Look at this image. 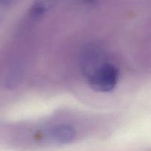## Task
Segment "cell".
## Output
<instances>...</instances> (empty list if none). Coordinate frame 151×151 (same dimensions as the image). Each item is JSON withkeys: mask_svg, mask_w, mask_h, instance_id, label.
<instances>
[{"mask_svg": "<svg viewBox=\"0 0 151 151\" xmlns=\"http://www.w3.org/2000/svg\"><path fill=\"white\" fill-rule=\"evenodd\" d=\"M119 81V70L114 65L103 63L88 75L90 87L98 92L112 91Z\"/></svg>", "mask_w": 151, "mask_h": 151, "instance_id": "6da1fadb", "label": "cell"}, {"mask_svg": "<svg viewBox=\"0 0 151 151\" xmlns=\"http://www.w3.org/2000/svg\"><path fill=\"white\" fill-rule=\"evenodd\" d=\"M49 140L58 145L68 144L75 137V131L67 125H59L51 128L47 134Z\"/></svg>", "mask_w": 151, "mask_h": 151, "instance_id": "7a4b0ae2", "label": "cell"}, {"mask_svg": "<svg viewBox=\"0 0 151 151\" xmlns=\"http://www.w3.org/2000/svg\"><path fill=\"white\" fill-rule=\"evenodd\" d=\"M57 1L58 0H35L28 10V20L35 22L41 19Z\"/></svg>", "mask_w": 151, "mask_h": 151, "instance_id": "3957f363", "label": "cell"}, {"mask_svg": "<svg viewBox=\"0 0 151 151\" xmlns=\"http://www.w3.org/2000/svg\"><path fill=\"white\" fill-rule=\"evenodd\" d=\"M22 71L18 67L13 68L10 71L6 78V86L9 88H14L19 85L22 81Z\"/></svg>", "mask_w": 151, "mask_h": 151, "instance_id": "277c9868", "label": "cell"}, {"mask_svg": "<svg viewBox=\"0 0 151 151\" xmlns=\"http://www.w3.org/2000/svg\"><path fill=\"white\" fill-rule=\"evenodd\" d=\"M14 0H0V7H6L10 6Z\"/></svg>", "mask_w": 151, "mask_h": 151, "instance_id": "5b68a950", "label": "cell"}, {"mask_svg": "<svg viewBox=\"0 0 151 151\" xmlns=\"http://www.w3.org/2000/svg\"><path fill=\"white\" fill-rule=\"evenodd\" d=\"M82 1L86 4H94L98 1V0H82Z\"/></svg>", "mask_w": 151, "mask_h": 151, "instance_id": "8992f818", "label": "cell"}, {"mask_svg": "<svg viewBox=\"0 0 151 151\" xmlns=\"http://www.w3.org/2000/svg\"><path fill=\"white\" fill-rule=\"evenodd\" d=\"M1 16H0V22H1Z\"/></svg>", "mask_w": 151, "mask_h": 151, "instance_id": "52a82bcc", "label": "cell"}]
</instances>
